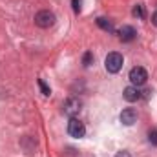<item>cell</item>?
Masks as SVG:
<instances>
[{"instance_id": "obj_1", "label": "cell", "mask_w": 157, "mask_h": 157, "mask_svg": "<svg viewBox=\"0 0 157 157\" xmlns=\"http://www.w3.org/2000/svg\"><path fill=\"white\" fill-rule=\"evenodd\" d=\"M122 64H124V59H122V55L117 53V51L108 53V57L104 60V66H106L108 73H119L121 68H122Z\"/></svg>"}, {"instance_id": "obj_2", "label": "cell", "mask_w": 157, "mask_h": 157, "mask_svg": "<svg viewBox=\"0 0 157 157\" xmlns=\"http://www.w3.org/2000/svg\"><path fill=\"white\" fill-rule=\"evenodd\" d=\"M80 110H82V101L77 99V97H70V99H66L64 104H62V112H64V115H68V117H75Z\"/></svg>"}, {"instance_id": "obj_3", "label": "cell", "mask_w": 157, "mask_h": 157, "mask_svg": "<svg viewBox=\"0 0 157 157\" xmlns=\"http://www.w3.org/2000/svg\"><path fill=\"white\" fill-rule=\"evenodd\" d=\"M35 24L42 29H48V28H51L55 24V15L51 11H48V9H42L35 15Z\"/></svg>"}, {"instance_id": "obj_4", "label": "cell", "mask_w": 157, "mask_h": 157, "mask_svg": "<svg viewBox=\"0 0 157 157\" xmlns=\"http://www.w3.org/2000/svg\"><path fill=\"white\" fill-rule=\"evenodd\" d=\"M146 80H148V73H146L144 68L135 66V68L130 70V82H132V86H137L139 88V86L146 84Z\"/></svg>"}, {"instance_id": "obj_5", "label": "cell", "mask_w": 157, "mask_h": 157, "mask_svg": "<svg viewBox=\"0 0 157 157\" xmlns=\"http://www.w3.org/2000/svg\"><path fill=\"white\" fill-rule=\"evenodd\" d=\"M68 133H70L71 137H75V139L84 137V135H86V126H84V122H80L78 119L71 117L70 122H68Z\"/></svg>"}, {"instance_id": "obj_6", "label": "cell", "mask_w": 157, "mask_h": 157, "mask_svg": "<svg viewBox=\"0 0 157 157\" xmlns=\"http://www.w3.org/2000/svg\"><path fill=\"white\" fill-rule=\"evenodd\" d=\"M117 33H119V39L122 40V42H132L137 37V31H135L133 26H122Z\"/></svg>"}, {"instance_id": "obj_7", "label": "cell", "mask_w": 157, "mask_h": 157, "mask_svg": "<svg viewBox=\"0 0 157 157\" xmlns=\"http://www.w3.org/2000/svg\"><path fill=\"white\" fill-rule=\"evenodd\" d=\"M121 122H122L124 126H132V124H135V122H137V112H135L133 108H126V110H122V113H121Z\"/></svg>"}, {"instance_id": "obj_8", "label": "cell", "mask_w": 157, "mask_h": 157, "mask_svg": "<svg viewBox=\"0 0 157 157\" xmlns=\"http://www.w3.org/2000/svg\"><path fill=\"white\" fill-rule=\"evenodd\" d=\"M122 97H124L128 102H135L137 99H141V91H139L137 86H128V88H124Z\"/></svg>"}, {"instance_id": "obj_9", "label": "cell", "mask_w": 157, "mask_h": 157, "mask_svg": "<svg viewBox=\"0 0 157 157\" xmlns=\"http://www.w3.org/2000/svg\"><path fill=\"white\" fill-rule=\"evenodd\" d=\"M97 26H99L101 29L108 31V33L113 31V24H112V20H108V18H104V17H99V18H97Z\"/></svg>"}, {"instance_id": "obj_10", "label": "cell", "mask_w": 157, "mask_h": 157, "mask_svg": "<svg viewBox=\"0 0 157 157\" xmlns=\"http://www.w3.org/2000/svg\"><path fill=\"white\" fill-rule=\"evenodd\" d=\"M82 64H84V68H88V66L93 64V53H91V51H86V53H84V57H82Z\"/></svg>"}, {"instance_id": "obj_11", "label": "cell", "mask_w": 157, "mask_h": 157, "mask_svg": "<svg viewBox=\"0 0 157 157\" xmlns=\"http://www.w3.org/2000/svg\"><path fill=\"white\" fill-rule=\"evenodd\" d=\"M37 82H39V88H40V91H42V93H44L46 97H49V95H51V90H49V86H48V84H46V82H44L42 78H39Z\"/></svg>"}, {"instance_id": "obj_12", "label": "cell", "mask_w": 157, "mask_h": 157, "mask_svg": "<svg viewBox=\"0 0 157 157\" xmlns=\"http://www.w3.org/2000/svg\"><path fill=\"white\" fill-rule=\"evenodd\" d=\"M133 17H139V18H144V7L141 4H137L133 7Z\"/></svg>"}, {"instance_id": "obj_13", "label": "cell", "mask_w": 157, "mask_h": 157, "mask_svg": "<svg viewBox=\"0 0 157 157\" xmlns=\"http://www.w3.org/2000/svg\"><path fill=\"white\" fill-rule=\"evenodd\" d=\"M148 141L154 144V146H157V130L154 128V130H150V133H148Z\"/></svg>"}, {"instance_id": "obj_14", "label": "cell", "mask_w": 157, "mask_h": 157, "mask_svg": "<svg viewBox=\"0 0 157 157\" xmlns=\"http://www.w3.org/2000/svg\"><path fill=\"white\" fill-rule=\"evenodd\" d=\"M71 6H73V11H75V13H80V9H82V0H71Z\"/></svg>"}, {"instance_id": "obj_15", "label": "cell", "mask_w": 157, "mask_h": 157, "mask_svg": "<svg viewBox=\"0 0 157 157\" xmlns=\"http://www.w3.org/2000/svg\"><path fill=\"white\" fill-rule=\"evenodd\" d=\"M141 97L150 99V97H152V90H144V91H141Z\"/></svg>"}, {"instance_id": "obj_16", "label": "cell", "mask_w": 157, "mask_h": 157, "mask_svg": "<svg viewBox=\"0 0 157 157\" xmlns=\"http://www.w3.org/2000/svg\"><path fill=\"white\" fill-rule=\"evenodd\" d=\"M115 157H132V155H130V152H126V150H122V152H119V154H117Z\"/></svg>"}, {"instance_id": "obj_17", "label": "cell", "mask_w": 157, "mask_h": 157, "mask_svg": "<svg viewBox=\"0 0 157 157\" xmlns=\"http://www.w3.org/2000/svg\"><path fill=\"white\" fill-rule=\"evenodd\" d=\"M152 22H154V24L157 26V11L154 13V15H152Z\"/></svg>"}]
</instances>
